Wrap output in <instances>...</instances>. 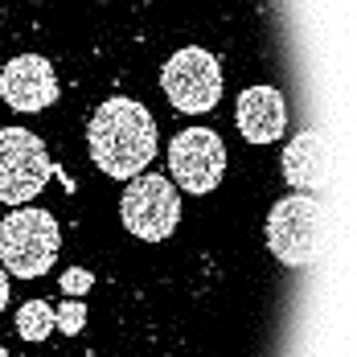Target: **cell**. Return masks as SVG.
Returning a JSON list of instances; mask_svg holds the SVG:
<instances>
[{"label":"cell","mask_w":357,"mask_h":357,"mask_svg":"<svg viewBox=\"0 0 357 357\" xmlns=\"http://www.w3.org/2000/svg\"><path fill=\"white\" fill-rule=\"evenodd\" d=\"M86 148H91V160L107 177L132 181L140 177L156 156V119L144 103L115 95L107 103H99V111L91 115Z\"/></svg>","instance_id":"cell-1"},{"label":"cell","mask_w":357,"mask_h":357,"mask_svg":"<svg viewBox=\"0 0 357 357\" xmlns=\"http://www.w3.org/2000/svg\"><path fill=\"white\" fill-rule=\"evenodd\" d=\"M58 247H62V230L50 210L21 206L0 222V267L17 280L45 275L58 259Z\"/></svg>","instance_id":"cell-2"},{"label":"cell","mask_w":357,"mask_h":357,"mask_svg":"<svg viewBox=\"0 0 357 357\" xmlns=\"http://www.w3.org/2000/svg\"><path fill=\"white\" fill-rule=\"evenodd\" d=\"M324 243V214L312 193H291L267 214V250L284 267H308Z\"/></svg>","instance_id":"cell-3"},{"label":"cell","mask_w":357,"mask_h":357,"mask_svg":"<svg viewBox=\"0 0 357 357\" xmlns=\"http://www.w3.org/2000/svg\"><path fill=\"white\" fill-rule=\"evenodd\" d=\"M119 222L140 243H165L181 226V189L156 173L132 177L119 197Z\"/></svg>","instance_id":"cell-4"},{"label":"cell","mask_w":357,"mask_h":357,"mask_svg":"<svg viewBox=\"0 0 357 357\" xmlns=\"http://www.w3.org/2000/svg\"><path fill=\"white\" fill-rule=\"evenodd\" d=\"M54 177V160L29 128H0V202L29 206L45 181Z\"/></svg>","instance_id":"cell-5"},{"label":"cell","mask_w":357,"mask_h":357,"mask_svg":"<svg viewBox=\"0 0 357 357\" xmlns=\"http://www.w3.org/2000/svg\"><path fill=\"white\" fill-rule=\"evenodd\" d=\"M160 86L181 115H202V111H214L222 99V66L210 50L185 45L165 62Z\"/></svg>","instance_id":"cell-6"},{"label":"cell","mask_w":357,"mask_h":357,"mask_svg":"<svg viewBox=\"0 0 357 357\" xmlns=\"http://www.w3.org/2000/svg\"><path fill=\"white\" fill-rule=\"evenodd\" d=\"M226 173V144L210 128H185L169 144V177L181 193H214Z\"/></svg>","instance_id":"cell-7"},{"label":"cell","mask_w":357,"mask_h":357,"mask_svg":"<svg viewBox=\"0 0 357 357\" xmlns=\"http://www.w3.org/2000/svg\"><path fill=\"white\" fill-rule=\"evenodd\" d=\"M0 95L4 103L21 115H33L58 103V74L41 54H17L0 70Z\"/></svg>","instance_id":"cell-8"},{"label":"cell","mask_w":357,"mask_h":357,"mask_svg":"<svg viewBox=\"0 0 357 357\" xmlns=\"http://www.w3.org/2000/svg\"><path fill=\"white\" fill-rule=\"evenodd\" d=\"M234 119H238V132L247 144H275L287 128V103L275 86L259 82V86H247L238 95Z\"/></svg>","instance_id":"cell-9"},{"label":"cell","mask_w":357,"mask_h":357,"mask_svg":"<svg viewBox=\"0 0 357 357\" xmlns=\"http://www.w3.org/2000/svg\"><path fill=\"white\" fill-rule=\"evenodd\" d=\"M328 177V148L317 128L296 132L284 148V181L296 193H317Z\"/></svg>","instance_id":"cell-10"},{"label":"cell","mask_w":357,"mask_h":357,"mask_svg":"<svg viewBox=\"0 0 357 357\" xmlns=\"http://www.w3.org/2000/svg\"><path fill=\"white\" fill-rule=\"evenodd\" d=\"M17 333H21L25 341L41 345V341L54 333V308H50L45 300H29V304H21V312H17Z\"/></svg>","instance_id":"cell-11"},{"label":"cell","mask_w":357,"mask_h":357,"mask_svg":"<svg viewBox=\"0 0 357 357\" xmlns=\"http://www.w3.org/2000/svg\"><path fill=\"white\" fill-rule=\"evenodd\" d=\"M54 328H62L66 337L82 333V328H86V304H82V300H74V296H66V304H62V308H54Z\"/></svg>","instance_id":"cell-12"},{"label":"cell","mask_w":357,"mask_h":357,"mask_svg":"<svg viewBox=\"0 0 357 357\" xmlns=\"http://www.w3.org/2000/svg\"><path fill=\"white\" fill-rule=\"evenodd\" d=\"M58 284H62V291H66V296H74V300H78V296H86V291H91V284H95V275H91L86 267H66Z\"/></svg>","instance_id":"cell-13"},{"label":"cell","mask_w":357,"mask_h":357,"mask_svg":"<svg viewBox=\"0 0 357 357\" xmlns=\"http://www.w3.org/2000/svg\"><path fill=\"white\" fill-rule=\"evenodd\" d=\"M4 304H8V280H4V267H0V312H4Z\"/></svg>","instance_id":"cell-14"},{"label":"cell","mask_w":357,"mask_h":357,"mask_svg":"<svg viewBox=\"0 0 357 357\" xmlns=\"http://www.w3.org/2000/svg\"><path fill=\"white\" fill-rule=\"evenodd\" d=\"M0 357H8V349H4V345H0Z\"/></svg>","instance_id":"cell-15"}]
</instances>
